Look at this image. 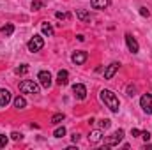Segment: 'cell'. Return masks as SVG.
Masks as SVG:
<instances>
[{
  "instance_id": "29",
  "label": "cell",
  "mask_w": 152,
  "mask_h": 150,
  "mask_svg": "<svg viewBox=\"0 0 152 150\" xmlns=\"http://www.w3.org/2000/svg\"><path fill=\"white\" fill-rule=\"evenodd\" d=\"M140 134H142V131H140V129H131V136H134V138H136V136H140Z\"/></svg>"
},
{
  "instance_id": "22",
  "label": "cell",
  "mask_w": 152,
  "mask_h": 150,
  "mask_svg": "<svg viewBox=\"0 0 152 150\" xmlns=\"http://www.w3.org/2000/svg\"><path fill=\"white\" fill-rule=\"evenodd\" d=\"M53 136H55V138H64V136H66V127H64V125H62V127H57L55 133H53Z\"/></svg>"
},
{
  "instance_id": "8",
  "label": "cell",
  "mask_w": 152,
  "mask_h": 150,
  "mask_svg": "<svg viewBox=\"0 0 152 150\" xmlns=\"http://www.w3.org/2000/svg\"><path fill=\"white\" fill-rule=\"evenodd\" d=\"M87 58H88V53H87V51H75V53H73V57H71V60L75 62L76 66L85 64V62H87Z\"/></svg>"
},
{
  "instance_id": "21",
  "label": "cell",
  "mask_w": 152,
  "mask_h": 150,
  "mask_svg": "<svg viewBox=\"0 0 152 150\" xmlns=\"http://www.w3.org/2000/svg\"><path fill=\"white\" fill-rule=\"evenodd\" d=\"M14 73H16V74H27V73H28V66H27V64H21L20 67L14 69Z\"/></svg>"
},
{
  "instance_id": "2",
  "label": "cell",
  "mask_w": 152,
  "mask_h": 150,
  "mask_svg": "<svg viewBox=\"0 0 152 150\" xmlns=\"http://www.w3.org/2000/svg\"><path fill=\"white\" fill-rule=\"evenodd\" d=\"M20 92H23V94H39V85L36 81L25 79V81L20 83Z\"/></svg>"
},
{
  "instance_id": "7",
  "label": "cell",
  "mask_w": 152,
  "mask_h": 150,
  "mask_svg": "<svg viewBox=\"0 0 152 150\" xmlns=\"http://www.w3.org/2000/svg\"><path fill=\"white\" fill-rule=\"evenodd\" d=\"M73 94H75L76 99L83 101V99L87 97V88H85V85H81V83H76V85H73Z\"/></svg>"
},
{
  "instance_id": "19",
  "label": "cell",
  "mask_w": 152,
  "mask_h": 150,
  "mask_svg": "<svg viewBox=\"0 0 152 150\" xmlns=\"http://www.w3.org/2000/svg\"><path fill=\"white\" fill-rule=\"evenodd\" d=\"M64 120V113H55L53 117H51V124L53 125H57V124H60Z\"/></svg>"
},
{
  "instance_id": "24",
  "label": "cell",
  "mask_w": 152,
  "mask_h": 150,
  "mask_svg": "<svg viewBox=\"0 0 152 150\" xmlns=\"http://www.w3.org/2000/svg\"><path fill=\"white\" fill-rule=\"evenodd\" d=\"M99 125H101V129H108V127L112 125V120H108V118H103V120L99 122Z\"/></svg>"
},
{
  "instance_id": "6",
  "label": "cell",
  "mask_w": 152,
  "mask_h": 150,
  "mask_svg": "<svg viewBox=\"0 0 152 150\" xmlns=\"http://www.w3.org/2000/svg\"><path fill=\"white\" fill-rule=\"evenodd\" d=\"M37 79H39V83H41V87H44V88L51 87V74H50V71H41Z\"/></svg>"
},
{
  "instance_id": "1",
  "label": "cell",
  "mask_w": 152,
  "mask_h": 150,
  "mask_svg": "<svg viewBox=\"0 0 152 150\" xmlns=\"http://www.w3.org/2000/svg\"><path fill=\"white\" fill-rule=\"evenodd\" d=\"M99 97H101V101L106 104V108H110V111L118 113V110H120V103H118V97L115 95L112 90H101Z\"/></svg>"
},
{
  "instance_id": "3",
  "label": "cell",
  "mask_w": 152,
  "mask_h": 150,
  "mask_svg": "<svg viewBox=\"0 0 152 150\" xmlns=\"http://www.w3.org/2000/svg\"><path fill=\"white\" fill-rule=\"evenodd\" d=\"M27 48H28V51L30 53H36V51H41L42 48H44V41L41 36H34V37L28 41V44H27Z\"/></svg>"
},
{
  "instance_id": "10",
  "label": "cell",
  "mask_w": 152,
  "mask_h": 150,
  "mask_svg": "<svg viewBox=\"0 0 152 150\" xmlns=\"http://www.w3.org/2000/svg\"><path fill=\"white\" fill-rule=\"evenodd\" d=\"M11 103V92L7 88H0V108H5Z\"/></svg>"
},
{
  "instance_id": "16",
  "label": "cell",
  "mask_w": 152,
  "mask_h": 150,
  "mask_svg": "<svg viewBox=\"0 0 152 150\" xmlns=\"http://www.w3.org/2000/svg\"><path fill=\"white\" fill-rule=\"evenodd\" d=\"M41 30H42V34H44V36L53 37V27H51L50 23H42V25H41Z\"/></svg>"
},
{
  "instance_id": "30",
  "label": "cell",
  "mask_w": 152,
  "mask_h": 150,
  "mask_svg": "<svg viewBox=\"0 0 152 150\" xmlns=\"http://www.w3.org/2000/svg\"><path fill=\"white\" fill-rule=\"evenodd\" d=\"M11 138H12L14 141H18V140H21V134H20V133H12V134H11Z\"/></svg>"
},
{
  "instance_id": "23",
  "label": "cell",
  "mask_w": 152,
  "mask_h": 150,
  "mask_svg": "<svg viewBox=\"0 0 152 150\" xmlns=\"http://www.w3.org/2000/svg\"><path fill=\"white\" fill-rule=\"evenodd\" d=\"M55 16H57V20H69V18H71V14H69V12H62V11L55 12Z\"/></svg>"
},
{
  "instance_id": "27",
  "label": "cell",
  "mask_w": 152,
  "mask_h": 150,
  "mask_svg": "<svg viewBox=\"0 0 152 150\" xmlns=\"http://www.w3.org/2000/svg\"><path fill=\"white\" fill-rule=\"evenodd\" d=\"M140 136H142L145 141H149V140H151V133H149V131H142V134H140Z\"/></svg>"
},
{
  "instance_id": "25",
  "label": "cell",
  "mask_w": 152,
  "mask_h": 150,
  "mask_svg": "<svg viewBox=\"0 0 152 150\" xmlns=\"http://www.w3.org/2000/svg\"><path fill=\"white\" fill-rule=\"evenodd\" d=\"M134 92H136V87H134V85H129V87H127V95H131V97H133V95H134Z\"/></svg>"
},
{
  "instance_id": "11",
  "label": "cell",
  "mask_w": 152,
  "mask_h": 150,
  "mask_svg": "<svg viewBox=\"0 0 152 150\" xmlns=\"http://www.w3.org/2000/svg\"><path fill=\"white\" fill-rule=\"evenodd\" d=\"M118 67H120L118 62H112V64L106 67V71H104V79H112V78L115 76V73L118 71Z\"/></svg>"
},
{
  "instance_id": "18",
  "label": "cell",
  "mask_w": 152,
  "mask_h": 150,
  "mask_svg": "<svg viewBox=\"0 0 152 150\" xmlns=\"http://www.w3.org/2000/svg\"><path fill=\"white\" fill-rule=\"evenodd\" d=\"M25 106H27V101H25L21 95H18V97L14 99V108H16V110H23Z\"/></svg>"
},
{
  "instance_id": "14",
  "label": "cell",
  "mask_w": 152,
  "mask_h": 150,
  "mask_svg": "<svg viewBox=\"0 0 152 150\" xmlns=\"http://www.w3.org/2000/svg\"><path fill=\"white\" fill-rule=\"evenodd\" d=\"M67 81H69V73L67 71H58V74H57V83L58 85H67Z\"/></svg>"
},
{
  "instance_id": "26",
  "label": "cell",
  "mask_w": 152,
  "mask_h": 150,
  "mask_svg": "<svg viewBox=\"0 0 152 150\" xmlns=\"http://www.w3.org/2000/svg\"><path fill=\"white\" fill-rule=\"evenodd\" d=\"M7 145V136H4V134H0V149H4Z\"/></svg>"
},
{
  "instance_id": "28",
  "label": "cell",
  "mask_w": 152,
  "mask_h": 150,
  "mask_svg": "<svg viewBox=\"0 0 152 150\" xmlns=\"http://www.w3.org/2000/svg\"><path fill=\"white\" fill-rule=\"evenodd\" d=\"M140 14H142V16H149L151 12H149V9H147V7H140Z\"/></svg>"
},
{
  "instance_id": "12",
  "label": "cell",
  "mask_w": 152,
  "mask_h": 150,
  "mask_svg": "<svg viewBox=\"0 0 152 150\" xmlns=\"http://www.w3.org/2000/svg\"><path fill=\"white\" fill-rule=\"evenodd\" d=\"M90 5H92L94 9L103 11V9H106V7L110 5V0H90Z\"/></svg>"
},
{
  "instance_id": "4",
  "label": "cell",
  "mask_w": 152,
  "mask_h": 150,
  "mask_svg": "<svg viewBox=\"0 0 152 150\" xmlns=\"http://www.w3.org/2000/svg\"><path fill=\"white\" fill-rule=\"evenodd\" d=\"M122 138H124V131L118 129V131H115L112 136H108V138L104 140V143H106V147H115V145H118V143L122 141Z\"/></svg>"
},
{
  "instance_id": "5",
  "label": "cell",
  "mask_w": 152,
  "mask_h": 150,
  "mask_svg": "<svg viewBox=\"0 0 152 150\" xmlns=\"http://www.w3.org/2000/svg\"><path fill=\"white\" fill-rule=\"evenodd\" d=\"M140 106H142V110L147 113V115H151L152 113V94H143V95H142Z\"/></svg>"
},
{
  "instance_id": "9",
  "label": "cell",
  "mask_w": 152,
  "mask_h": 150,
  "mask_svg": "<svg viewBox=\"0 0 152 150\" xmlns=\"http://www.w3.org/2000/svg\"><path fill=\"white\" fill-rule=\"evenodd\" d=\"M126 42H127V48H129V51H131V53H138V50H140L138 41L133 37L131 34H126Z\"/></svg>"
},
{
  "instance_id": "17",
  "label": "cell",
  "mask_w": 152,
  "mask_h": 150,
  "mask_svg": "<svg viewBox=\"0 0 152 150\" xmlns=\"http://www.w3.org/2000/svg\"><path fill=\"white\" fill-rule=\"evenodd\" d=\"M0 32H2L5 37H9V36H12V32H14V27H12L11 23H7V25H4V27L0 28Z\"/></svg>"
},
{
  "instance_id": "15",
  "label": "cell",
  "mask_w": 152,
  "mask_h": 150,
  "mask_svg": "<svg viewBox=\"0 0 152 150\" xmlns=\"http://www.w3.org/2000/svg\"><path fill=\"white\" fill-rule=\"evenodd\" d=\"M76 16H78V20H81L83 23H88L92 18H90V12H87L85 9H78L76 11Z\"/></svg>"
},
{
  "instance_id": "20",
  "label": "cell",
  "mask_w": 152,
  "mask_h": 150,
  "mask_svg": "<svg viewBox=\"0 0 152 150\" xmlns=\"http://www.w3.org/2000/svg\"><path fill=\"white\" fill-rule=\"evenodd\" d=\"M44 7V2L42 0H34L32 4H30V9L32 11H39V9H42Z\"/></svg>"
},
{
  "instance_id": "13",
  "label": "cell",
  "mask_w": 152,
  "mask_h": 150,
  "mask_svg": "<svg viewBox=\"0 0 152 150\" xmlns=\"http://www.w3.org/2000/svg\"><path fill=\"white\" fill-rule=\"evenodd\" d=\"M103 140V133L99 131V129H96V131H92L90 134H88V141L90 143H99Z\"/></svg>"
},
{
  "instance_id": "31",
  "label": "cell",
  "mask_w": 152,
  "mask_h": 150,
  "mask_svg": "<svg viewBox=\"0 0 152 150\" xmlns=\"http://www.w3.org/2000/svg\"><path fill=\"white\" fill-rule=\"evenodd\" d=\"M71 140H73L75 143H78V140H80V134H78V133H75V134L71 136Z\"/></svg>"
}]
</instances>
